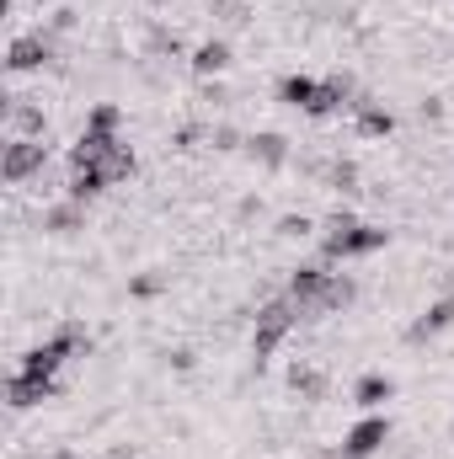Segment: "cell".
Wrapping results in <instances>:
<instances>
[{
	"instance_id": "cell-20",
	"label": "cell",
	"mask_w": 454,
	"mask_h": 459,
	"mask_svg": "<svg viewBox=\"0 0 454 459\" xmlns=\"http://www.w3.org/2000/svg\"><path fill=\"white\" fill-rule=\"evenodd\" d=\"M342 459H353V455H342Z\"/></svg>"
},
{
	"instance_id": "cell-9",
	"label": "cell",
	"mask_w": 454,
	"mask_h": 459,
	"mask_svg": "<svg viewBox=\"0 0 454 459\" xmlns=\"http://www.w3.org/2000/svg\"><path fill=\"white\" fill-rule=\"evenodd\" d=\"M316 91H321V81H310V75H289V81L278 86V97H284L289 108H305V113H310V102H316Z\"/></svg>"
},
{
	"instance_id": "cell-7",
	"label": "cell",
	"mask_w": 454,
	"mask_h": 459,
	"mask_svg": "<svg viewBox=\"0 0 454 459\" xmlns=\"http://www.w3.org/2000/svg\"><path fill=\"white\" fill-rule=\"evenodd\" d=\"M54 390H59L54 379H38V374H22V368H16V374L5 379V401H11L16 411H27V406H38V401H48Z\"/></svg>"
},
{
	"instance_id": "cell-19",
	"label": "cell",
	"mask_w": 454,
	"mask_h": 459,
	"mask_svg": "<svg viewBox=\"0 0 454 459\" xmlns=\"http://www.w3.org/2000/svg\"><path fill=\"white\" fill-rule=\"evenodd\" d=\"M155 5H166V0H155Z\"/></svg>"
},
{
	"instance_id": "cell-16",
	"label": "cell",
	"mask_w": 454,
	"mask_h": 459,
	"mask_svg": "<svg viewBox=\"0 0 454 459\" xmlns=\"http://www.w3.org/2000/svg\"><path fill=\"white\" fill-rule=\"evenodd\" d=\"M86 134H118V108L102 102V108L92 113V123H86Z\"/></svg>"
},
{
	"instance_id": "cell-8",
	"label": "cell",
	"mask_w": 454,
	"mask_h": 459,
	"mask_svg": "<svg viewBox=\"0 0 454 459\" xmlns=\"http://www.w3.org/2000/svg\"><path fill=\"white\" fill-rule=\"evenodd\" d=\"M385 438H390V422H385V417H363V422H358V428L347 433V444H342V455H353V459H369L374 449H380V444H385Z\"/></svg>"
},
{
	"instance_id": "cell-1",
	"label": "cell",
	"mask_w": 454,
	"mask_h": 459,
	"mask_svg": "<svg viewBox=\"0 0 454 459\" xmlns=\"http://www.w3.org/2000/svg\"><path fill=\"white\" fill-rule=\"evenodd\" d=\"M289 299L300 305V316H327V310H342L353 299V283L327 273V267H300L289 283Z\"/></svg>"
},
{
	"instance_id": "cell-4",
	"label": "cell",
	"mask_w": 454,
	"mask_h": 459,
	"mask_svg": "<svg viewBox=\"0 0 454 459\" xmlns=\"http://www.w3.org/2000/svg\"><path fill=\"white\" fill-rule=\"evenodd\" d=\"M294 321H300V305H294V299H273V305H262V316H257V337H251V347H257V363H262L273 347L284 342L289 332H294Z\"/></svg>"
},
{
	"instance_id": "cell-13",
	"label": "cell",
	"mask_w": 454,
	"mask_h": 459,
	"mask_svg": "<svg viewBox=\"0 0 454 459\" xmlns=\"http://www.w3.org/2000/svg\"><path fill=\"white\" fill-rule=\"evenodd\" d=\"M390 379L385 374H369V379H358V406H380V401H390Z\"/></svg>"
},
{
	"instance_id": "cell-10",
	"label": "cell",
	"mask_w": 454,
	"mask_h": 459,
	"mask_svg": "<svg viewBox=\"0 0 454 459\" xmlns=\"http://www.w3.org/2000/svg\"><path fill=\"white\" fill-rule=\"evenodd\" d=\"M450 321H454V299H439V305H433V310H428V316L412 326V342H423V337H439Z\"/></svg>"
},
{
	"instance_id": "cell-3",
	"label": "cell",
	"mask_w": 454,
	"mask_h": 459,
	"mask_svg": "<svg viewBox=\"0 0 454 459\" xmlns=\"http://www.w3.org/2000/svg\"><path fill=\"white\" fill-rule=\"evenodd\" d=\"M385 246V230L374 225H358V220H332L327 225V256L332 262H347V256H369V251H380Z\"/></svg>"
},
{
	"instance_id": "cell-2",
	"label": "cell",
	"mask_w": 454,
	"mask_h": 459,
	"mask_svg": "<svg viewBox=\"0 0 454 459\" xmlns=\"http://www.w3.org/2000/svg\"><path fill=\"white\" fill-rule=\"evenodd\" d=\"M81 166L102 171L108 182H123V177H134V150L118 134H81V144L70 150V171H81Z\"/></svg>"
},
{
	"instance_id": "cell-11",
	"label": "cell",
	"mask_w": 454,
	"mask_h": 459,
	"mask_svg": "<svg viewBox=\"0 0 454 459\" xmlns=\"http://www.w3.org/2000/svg\"><path fill=\"white\" fill-rule=\"evenodd\" d=\"M225 65H230V48L220 43V38H214V43H204V48L193 54V70H198V75H214V70H225Z\"/></svg>"
},
{
	"instance_id": "cell-6",
	"label": "cell",
	"mask_w": 454,
	"mask_h": 459,
	"mask_svg": "<svg viewBox=\"0 0 454 459\" xmlns=\"http://www.w3.org/2000/svg\"><path fill=\"white\" fill-rule=\"evenodd\" d=\"M48 54H54V38H48V32H27V38H16V43H11L5 65L22 75V70H38V65H48Z\"/></svg>"
},
{
	"instance_id": "cell-5",
	"label": "cell",
	"mask_w": 454,
	"mask_h": 459,
	"mask_svg": "<svg viewBox=\"0 0 454 459\" xmlns=\"http://www.w3.org/2000/svg\"><path fill=\"white\" fill-rule=\"evenodd\" d=\"M43 160H48V144L43 139H11L5 150H0V177L5 182H32L38 171H43Z\"/></svg>"
},
{
	"instance_id": "cell-18",
	"label": "cell",
	"mask_w": 454,
	"mask_h": 459,
	"mask_svg": "<svg viewBox=\"0 0 454 459\" xmlns=\"http://www.w3.org/2000/svg\"><path fill=\"white\" fill-rule=\"evenodd\" d=\"M75 225V204H70V209H54V214H48V230H70Z\"/></svg>"
},
{
	"instance_id": "cell-15",
	"label": "cell",
	"mask_w": 454,
	"mask_h": 459,
	"mask_svg": "<svg viewBox=\"0 0 454 459\" xmlns=\"http://www.w3.org/2000/svg\"><path fill=\"white\" fill-rule=\"evenodd\" d=\"M251 155H262L267 166H284V155H289V150H284V139H278V134H257V139H251Z\"/></svg>"
},
{
	"instance_id": "cell-14",
	"label": "cell",
	"mask_w": 454,
	"mask_h": 459,
	"mask_svg": "<svg viewBox=\"0 0 454 459\" xmlns=\"http://www.w3.org/2000/svg\"><path fill=\"white\" fill-rule=\"evenodd\" d=\"M353 113H358V128H363V134H390V128H396V117L380 113V108H369V102H353Z\"/></svg>"
},
{
	"instance_id": "cell-17",
	"label": "cell",
	"mask_w": 454,
	"mask_h": 459,
	"mask_svg": "<svg viewBox=\"0 0 454 459\" xmlns=\"http://www.w3.org/2000/svg\"><path fill=\"white\" fill-rule=\"evenodd\" d=\"M289 379H294V390H305V395H321V385H327V379H321L316 368H294Z\"/></svg>"
},
{
	"instance_id": "cell-12",
	"label": "cell",
	"mask_w": 454,
	"mask_h": 459,
	"mask_svg": "<svg viewBox=\"0 0 454 459\" xmlns=\"http://www.w3.org/2000/svg\"><path fill=\"white\" fill-rule=\"evenodd\" d=\"M11 128H16V139H43V113L38 108H11Z\"/></svg>"
}]
</instances>
